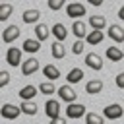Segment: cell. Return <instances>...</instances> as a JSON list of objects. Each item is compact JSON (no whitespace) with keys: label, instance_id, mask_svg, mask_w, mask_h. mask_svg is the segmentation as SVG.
Instances as JSON below:
<instances>
[{"label":"cell","instance_id":"cell-1","mask_svg":"<svg viewBox=\"0 0 124 124\" xmlns=\"http://www.w3.org/2000/svg\"><path fill=\"white\" fill-rule=\"evenodd\" d=\"M45 112H46V116H48L52 122H58V114H60V105H58V101H54V99L46 101V103H45Z\"/></svg>","mask_w":124,"mask_h":124},{"label":"cell","instance_id":"cell-2","mask_svg":"<svg viewBox=\"0 0 124 124\" xmlns=\"http://www.w3.org/2000/svg\"><path fill=\"white\" fill-rule=\"evenodd\" d=\"M66 12H68L70 17H79V16H85V6L74 2V4H68L66 6Z\"/></svg>","mask_w":124,"mask_h":124},{"label":"cell","instance_id":"cell-3","mask_svg":"<svg viewBox=\"0 0 124 124\" xmlns=\"http://www.w3.org/2000/svg\"><path fill=\"white\" fill-rule=\"evenodd\" d=\"M17 37H19L17 25H10V27H6L4 33H2V41H4V43H12V41H16Z\"/></svg>","mask_w":124,"mask_h":124},{"label":"cell","instance_id":"cell-4","mask_svg":"<svg viewBox=\"0 0 124 124\" xmlns=\"http://www.w3.org/2000/svg\"><path fill=\"white\" fill-rule=\"evenodd\" d=\"M37 70H39V60H37V58H29V60H25L23 66H21L23 76H31V74H35Z\"/></svg>","mask_w":124,"mask_h":124},{"label":"cell","instance_id":"cell-5","mask_svg":"<svg viewBox=\"0 0 124 124\" xmlns=\"http://www.w3.org/2000/svg\"><path fill=\"white\" fill-rule=\"evenodd\" d=\"M83 112H85V107H83V105H76L74 101H72L70 107L66 108L68 118H79V116H83Z\"/></svg>","mask_w":124,"mask_h":124},{"label":"cell","instance_id":"cell-6","mask_svg":"<svg viewBox=\"0 0 124 124\" xmlns=\"http://www.w3.org/2000/svg\"><path fill=\"white\" fill-rule=\"evenodd\" d=\"M19 58H21L19 48L10 46V48H8V52H6V60H8V64H10V66H17V64H19Z\"/></svg>","mask_w":124,"mask_h":124},{"label":"cell","instance_id":"cell-7","mask_svg":"<svg viewBox=\"0 0 124 124\" xmlns=\"http://www.w3.org/2000/svg\"><path fill=\"white\" fill-rule=\"evenodd\" d=\"M58 95L62 97V101H68V103H72V101H76V97H78V93L70 87V85H62L60 89H58Z\"/></svg>","mask_w":124,"mask_h":124},{"label":"cell","instance_id":"cell-8","mask_svg":"<svg viewBox=\"0 0 124 124\" xmlns=\"http://www.w3.org/2000/svg\"><path fill=\"white\" fill-rule=\"evenodd\" d=\"M19 112H21V107H16V105H4L2 107V116L4 118H17Z\"/></svg>","mask_w":124,"mask_h":124},{"label":"cell","instance_id":"cell-9","mask_svg":"<svg viewBox=\"0 0 124 124\" xmlns=\"http://www.w3.org/2000/svg\"><path fill=\"white\" fill-rule=\"evenodd\" d=\"M105 116L107 118H110V120H114V118H120L122 116V107L120 105H108L107 108H105Z\"/></svg>","mask_w":124,"mask_h":124},{"label":"cell","instance_id":"cell-10","mask_svg":"<svg viewBox=\"0 0 124 124\" xmlns=\"http://www.w3.org/2000/svg\"><path fill=\"white\" fill-rule=\"evenodd\" d=\"M85 64H87L89 68H93V70H101V68H103L101 56H99V54H93V52L85 56Z\"/></svg>","mask_w":124,"mask_h":124},{"label":"cell","instance_id":"cell-11","mask_svg":"<svg viewBox=\"0 0 124 124\" xmlns=\"http://www.w3.org/2000/svg\"><path fill=\"white\" fill-rule=\"evenodd\" d=\"M108 35L116 41V43H122L124 41V33H122V27L120 25H116V23H112L110 27H108Z\"/></svg>","mask_w":124,"mask_h":124},{"label":"cell","instance_id":"cell-12","mask_svg":"<svg viewBox=\"0 0 124 124\" xmlns=\"http://www.w3.org/2000/svg\"><path fill=\"white\" fill-rule=\"evenodd\" d=\"M101 89H103V81H101V79H91V81H87V85H85V91H87L89 95L101 93Z\"/></svg>","mask_w":124,"mask_h":124},{"label":"cell","instance_id":"cell-13","mask_svg":"<svg viewBox=\"0 0 124 124\" xmlns=\"http://www.w3.org/2000/svg\"><path fill=\"white\" fill-rule=\"evenodd\" d=\"M89 25H91L95 31H101V29L107 25V19H105L103 16H91V17H89Z\"/></svg>","mask_w":124,"mask_h":124},{"label":"cell","instance_id":"cell-14","mask_svg":"<svg viewBox=\"0 0 124 124\" xmlns=\"http://www.w3.org/2000/svg\"><path fill=\"white\" fill-rule=\"evenodd\" d=\"M107 56H108L110 60H114V62H120V60L124 58L122 50H120V48H116V46H108V48H107Z\"/></svg>","mask_w":124,"mask_h":124},{"label":"cell","instance_id":"cell-15","mask_svg":"<svg viewBox=\"0 0 124 124\" xmlns=\"http://www.w3.org/2000/svg\"><path fill=\"white\" fill-rule=\"evenodd\" d=\"M43 74H45V76H46L48 79H58V78H60V72H58V68H56V66H52V64L45 66Z\"/></svg>","mask_w":124,"mask_h":124},{"label":"cell","instance_id":"cell-16","mask_svg":"<svg viewBox=\"0 0 124 124\" xmlns=\"http://www.w3.org/2000/svg\"><path fill=\"white\" fill-rule=\"evenodd\" d=\"M39 16H41L39 10H35V8H33V10H27V12L23 14V21H25V23H35V21L39 19Z\"/></svg>","mask_w":124,"mask_h":124},{"label":"cell","instance_id":"cell-17","mask_svg":"<svg viewBox=\"0 0 124 124\" xmlns=\"http://www.w3.org/2000/svg\"><path fill=\"white\" fill-rule=\"evenodd\" d=\"M52 33H54V37H56L58 41H64V39H66V35H68L66 27H64L62 23H56V25L52 27Z\"/></svg>","mask_w":124,"mask_h":124},{"label":"cell","instance_id":"cell-18","mask_svg":"<svg viewBox=\"0 0 124 124\" xmlns=\"http://www.w3.org/2000/svg\"><path fill=\"white\" fill-rule=\"evenodd\" d=\"M33 95H37V91H35V87H33V85H25V87H21V89H19V97H21L23 101L31 99Z\"/></svg>","mask_w":124,"mask_h":124},{"label":"cell","instance_id":"cell-19","mask_svg":"<svg viewBox=\"0 0 124 124\" xmlns=\"http://www.w3.org/2000/svg\"><path fill=\"white\" fill-rule=\"evenodd\" d=\"M72 31H74V35H76V37H79V39H81V37H85V33H87V31H85V23H83V21H74Z\"/></svg>","mask_w":124,"mask_h":124},{"label":"cell","instance_id":"cell-20","mask_svg":"<svg viewBox=\"0 0 124 124\" xmlns=\"http://www.w3.org/2000/svg\"><path fill=\"white\" fill-rule=\"evenodd\" d=\"M35 35H37L39 41H45V39L48 37V27H46L45 23H39V25L35 27Z\"/></svg>","mask_w":124,"mask_h":124},{"label":"cell","instance_id":"cell-21","mask_svg":"<svg viewBox=\"0 0 124 124\" xmlns=\"http://www.w3.org/2000/svg\"><path fill=\"white\" fill-rule=\"evenodd\" d=\"M41 48V45H39V41H35V39H27L25 43H23V50H27V52H37Z\"/></svg>","mask_w":124,"mask_h":124},{"label":"cell","instance_id":"cell-22","mask_svg":"<svg viewBox=\"0 0 124 124\" xmlns=\"http://www.w3.org/2000/svg\"><path fill=\"white\" fill-rule=\"evenodd\" d=\"M81 78H83V72H81L79 68H74V70L68 72V81H70V83H78Z\"/></svg>","mask_w":124,"mask_h":124},{"label":"cell","instance_id":"cell-23","mask_svg":"<svg viewBox=\"0 0 124 124\" xmlns=\"http://www.w3.org/2000/svg\"><path fill=\"white\" fill-rule=\"evenodd\" d=\"M103 31H91L89 35H87V43L89 45H97V43H101L103 41Z\"/></svg>","mask_w":124,"mask_h":124},{"label":"cell","instance_id":"cell-24","mask_svg":"<svg viewBox=\"0 0 124 124\" xmlns=\"http://www.w3.org/2000/svg\"><path fill=\"white\" fill-rule=\"evenodd\" d=\"M19 107H21V112H25V114H35L37 112V105L31 103V101H23Z\"/></svg>","mask_w":124,"mask_h":124},{"label":"cell","instance_id":"cell-25","mask_svg":"<svg viewBox=\"0 0 124 124\" xmlns=\"http://www.w3.org/2000/svg\"><path fill=\"white\" fill-rule=\"evenodd\" d=\"M64 54H66L64 46H62L60 43H54V45H52V56H54V58H64Z\"/></svg>","mask_w":124,"mask_h":124},{"label":"cell","instance_id":"cell-26","mask_svg":"<svg viewBox=\"0 0 124 124\" xmlns=\"http://www.w3.org/2000/svg\"><path fill=\"white\" fill-rule=\"evenodd\" d=\"M12 14V4H2L0 6V19H8Z\"/></svg>","mask_w":124,"mask_h":124},{"label":"cell","instance_id":"cell-27","mask_svg":"<svg viewBox=\"0 0 124 124\" xmlns=\"http://www.w3.org/2000/svg\"><path fill=\"white\" fill-rule=\"evenodd\" d=\"M39 89H41V93H45V95L54 93V85H52V83H46V81H43V83L39 85Z\"/></svg>","mask_w":124,"mask_h":124},{"label":"cell","instance_id":"cell-28","mask_svg":"<svg viewBox=\"0 0 124 124\" xmlns=\"http://www.w3.org/2000/svg\"><path fill=\"white\" fill-rule=\"evenodd\" d=\"M87 122H89V124H103V116L91 112V114H87Z\"/></svg>","mask_w":124,"mask_h":124},{"label":"cell","instance_id":"cell-29","mask_svg":"<svg viewBox=\"0 0 124 124\" xmlns=\"http://www.w3.org/2000/svg\"><path fill=\"white\" fill-rule=\"evenodd\" d=\"M8 81H10V74H8L6 70H2V72H0V87L8 85Z\"/></svg>","mask_w":124,"mask_h":124},{"label":"cell","instance_id":"cell-30","mask_svg":"<svg viewBox=\"0 0 124 124\" xmlns=\"http://www.w3.org/2000/svg\"><path fill=\"white\" fill-rule=\"evenodd\" d=\"M72 52H74V54H81V52H83V43H81V41H76L74 46H72Z\"/></svg>","mask_w":124,"mask_h":124},{"label":"cell","instance_id":"cell-31","mask_svg":"<svg viewBox=\"0 0 124 124\" xmlns=\"http://www.w3.org/2000/svg\"><path fill=\"white\" fill-rule=\"evenodd\" d=\"M48 6H50L52 10H58V8H62V0H50Z\"/></svg>","mask_w":124,"mask_h":124},{"label":"cell","instance_id":"cell-32","mask_svg":"<svg viewBox=\"0 0 124 124\" xmlns=\"http://www.w3.org/2000/svg\"><path fill=\"white\" fill-rule=\"evenodd\" d=\"M116 85H118V87H124V74H120V76L116 78Z\"/></svg>","mask_w":124,"mask_h":124}]
</instances>
